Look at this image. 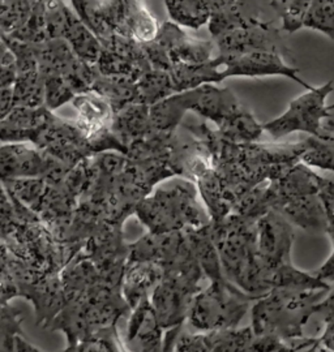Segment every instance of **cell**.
Segmentation results:
<instances>
[{
    "label": "cell",
    "mask_w": 334,
    "mask_h": 352,
    "mask_svg": "<svg viewBox=\"0 0 334 352\" xmlns=\"http://www.w3.org/2000/svg\"><path fill=\"white\" fill-rule=\"evenodd\" d=\"M62 38L83 62L92 65L97 63L102 45L98 38L74 14L71 8L67 14Z\"/></svg>",
    "instance_id": "24"
},
{
    "label": "cell",
    "mask_w": 334,
    "mask_h": 352,
    "mask_svg": "<svg viewBox=\"0 0 334 352\" xmlns=\"http://www.w3.org/2000/svg\"><path fill=\"white\" fill-rule=\"evenodd\" d=\"M277 352H281V351H277Z\"/></svg>",
    "instance_id": "48"
},
{
    "label": "cell",
    "mask_w": 334,
    "mask_h": 352,
    "mask_svg": "<svg viewBox=\"0 0 334 352\" xmlns=\"http://www.w3.org/2000/svg\"><path fill=\"white\" fill-rule=\"evenodd\" d=\"M328 107H329V113L334 115V104H331V106H328Z\"/></svg>",
    "instance_id": "47"
},
{
    "label": "cell",
    "mask_w": 334,
    "mask_h": 352,
    "mask_svg": "<svg viewBox=\"0 0 334 352\" xmlns=\"http://www.w3.org/2000/svg\"><path fill=\"white\" fill-rule=\"evenodd\" d=\"M258 299L260 298L248 295L225 278L198 291L187 320L200 331L238 327Z\"/></svg>",
    "instance_id": "7"
},
{
    "label": "cell",
    "mask_w": 334,
    "mask_h": 352,
    "mask_svg": "<svg viewBox=\"0 0 334 352\" xmlns=\"http://www.w3.org/2000/svg\"><path fill=\"white\" fill-rule=\"evenodd\" d=\"M74 96V90L62 77H43V106L50 111H56L63 104L71 103Z\"/></svg>",
    "instance_id": "39"
},
{
    "label": "cell",
    "mask_w": 334,
    "mask_h": 352,
    "mask_svg": "<svg viewBox=\"0 0 334 352\" xmlns=\"http://www.w3.org/2000/svg\"><path fill=\"white\" fill-rule=\"evenodd\" d=\"M322 346L334 352V321L325 324V330L322 337H319Z\"/></svg>",
    "instance_id": "44"
},
{
    "label": "cell",
    "mask_w": 334,
    "mask_h": 352,
    "mask_svg": "<svg viewBox=\"0 0 334 352\" xmlns=\"http://www.w3.org/2000/svg\"><path fill=\"white\" fill-rule=\"evenodd\" d=\"M256 222L249 217L230 214L221 222H211L209 227L225 277L248 295L261 298L267 291L258 264Z\"/></svg>",
    "instance_id": "3"
},
{
    "label": "cell",
    "mask_w": 334,
    "mask_h": 352,
    "mask_svg": "<svg viewBox=\"0 0 334 352\" xmlns=\"http://www.w3.org/2000/svg\"><path fill=\"white\" fill-rule=\"evenodd\" d=\"M23 336V316L11 304L0 315V352H16V338Z\"/></svg>",
    "instance_id": "37"
},
{
    "label": "cell",
    "mask_w": 334,
    "mask_h": 352,
    "mask_svg": "<svg viewBox=\"0 0 334 352\" xmlns=\"http://www.w3.org/2000/svg\"><path fill=\"white\" fill-rule=\"evenodd\" d=\"M36 146L68 167H74L93 157L89 141L74 120L64 119L55 113L39 136Z\"/></svg>",
    "instance_id": "13"
},
{
    "label": "cell",
    "mask_w": 334,
    "mask_h": 352,
    "mask_svg": "<svg viewBox=\"0 0 334 352\" xmlns=\"http://www.w3.org/2000/svg\"><path fill=\"white\" fill-rule=\"evenodd\" d=\"M16 77V64L13 54L0 37V90L11 88Z\"/></svg>",
    "instance_id": "40"
},
{
    "label": "cell",
    "mask_w": 334,
    "mask_h": 352,
    "mask_svg": "<svg viewBox=\"0 0 334 352\" xmlns=\"http://www.w3.org/2000/svg\"><path fill=\"white\" fill-rule=\"evenodd\" d=\"M214 46L220 56H236L255 51H271L284 55L290 60V51L286 49L278 29L271 23H259L231 29L214 38Z\"/></svg>",
    "instance_id": "14"
},
{
    "label": "cell",
    "mask_w": 334,
    "mask_h": 352,
    "mask_svg": "<svg viewBox=\"0 0 334 352\" xmlns=\"http://www.w3.org/2000/svg\"><path fill=\"white\" fill-rule=\"evenodd\" d=\"M62 352H125L118 327L101 330L87 340L67 344Z\"/></svg>",
    "instance_id": "32"
},
{
    "label": "cell",
    "mask_w": 334,
    "mask_h": 352,
    "mask_svg": "<svg viewBox=\"0 0 334 352\" xmlns=\"http://www.w3.org/2000/svg\"><path fill=\"white\" fill-rule=\"evenodd\" d=\"M61 278L62 309L46 330L62 331L67 344L118 327L119 320L131 312L122 285L103 277L83 250L63 269Z\"/></svg>",
    "instance_id": "1"
},
{
    "label": "cell",
    "mask_w": 334,
    "mask_h": 352,
    "mask_svg": "<svg viewBox=\"0 0 334 352\" xmlns=\"http://www.w3.org/2000/svg\"><path fill=\"white\" fill-rule=\"evenodd\" d=\"M211 11L209 33L214 39L223 33L261 21L259 0H204Z\"/></svg>",
    "instance_id": "20"
},
{
    "label": "cell",
    "mask_w": 334,
    "mask_h": 352,
    "mask_svg": "<svg viewBox=\"0 0 334 352\" xmlns=\"http://www.w3.org/2000/svg\"><path fill=\"white\" fill-rule=\"evenodd\" d=\"M165 7L171 23L189 30L207 25L211 11L204 0H165Z\"/></svg>",
    "instance_id": "27"
},
{
    "label": "cell",
    "mask_w": 334,
    "mask_h": 352,
    "mask_svg": "<svg viewBox=\"0 0 334 352\" xmlns=\"http://www.w3.org/2000/svg\"><path fill=\"white\" fill-rule=\"evenodd\" d=\"M92 90L106 98L115 113L131 103H137L136 82L131 80L106 77L97 71Z\"/></svg>",
    "instance_id": "28"
},
{
    "label": "cell",
    "mask_w": 334,
    "mask_h": 352,
    "mask_svg": "<svg viewBox=\"0 0 334 352\" xmlns=\"http://www.w3.org/2000/svg\"><path fill=\"white\" fill-rule=\"evenodd\" d=\"M315 315L319 316L324 325L334 321V287H331L328 295L322 299V302L317 304L315 309Z\"/></svg>",
    "instance_id": "41"
},
{
    "label": "cell",
    "mask_w": 334,
    "mask_h": 352,
    "mask_svg": "<svg viewBox=\"0 0 334 352\" xmlns=\"http://www.w3.org/2000/svg\"><path fill=\"white\" fill-rule=\"evenodd\" d=\"M25 205L19 201L0 180V240L6 239L11 235L13 228L19 223Z\"/></svg>",
    "instance_id": "36"
},
{
    "label": "cell",
    "mask_w": 334,
    "mask_h": 352,
    "mask_svg": "<svg viewBox=\"0 0 334 352\" xmlns=\"http://www.w3.org/2000/svg\"><path fill=\"white\" fill-rule=\"evenodd\" d=\"M182 327L183 325H179V327H170L166 330L163 336V352H175V344L179 334L182 333Z\"/></svg>",
    "instance_id": "42"
},
{
    "label": "cell",
    "mask_w": 334,
    "mask_h": 352,
    "mask_svg": "<svg viewBox=\"0 0 334 352\" xmlns=\"http://www.w3.org/2000/svg\"><path fill=\"white\" fill-rule=\"evenodd\" d=\"M71 104L77 113L76 119H74V123L87 138L89 145L93 140L110 129L115 111L109 101L98 93L89 90L77 94L71 101Z\"/></svg>",
    "instance_id": "21"
},
{
    "label": "cell",
    "mask_w": 334,
    "mask_h": 352,
    "mask_svg": "<svg viewBox=\"0 0 334 352\" xmlns=\"http://www.w3.org/2000/svg\"><path fill=\"white\" fill-rule=\"evenodd\" d=\"M137 103L153 106L175 94L169 72L150 69L138 78Z\"/></svg>",
    "instance_id": "29"
},
{
    "label": "cell",
    "mask_w": 334,
    "mask_h": 352,
    "mask_svg": "<svg viewBox=\"0 0 334 352\" xmlns=\"http://www.w3.org/2000/svg\"><path fill=\"white\" fill-rule=\"evenodd\" d=\"M303 28L316 30L334 41V0H311Z\"/></svg>",
    "instance_id": "35"
},
{
    "label": "cell",
    "mask_w": 334,
    "mask_h": 352,
    "mask_svg": "<svg viewBox=\"0 0 334 352\" xmlns=\"http://www.w3.org/2000/svg\"><path fill=\"white\" fill-rule=\"evenodd\" d=\"M218 64L223 80L229 77H269L282 76L287 77L303 88H313L299 76V68L287 63L284 55L271 51H255L236 56H214Z\"/></svg>",
    "instance_id": "11"
},
{
    "label": "cell",
    "mask_w": 334,
    "mask_h": 352,
    "mask_svg": "<svg viewBox=\"0 0 334 352\" xmlns=\"http://www.w3.org/2000/svg\"><path fill=\"white\" fill-rule=\"evenodd\" d=\"M300 162L309 167H319L322 170H329L334 173V140L310 136Z\"/></svg>",
    "instance_id": "34"
},
{
    "label": "cell",
    "mask_w": 334,
    "mask_h": 352,
    "mask_svg": "<svg viewBox=\"0 0 334 352\" xmlns=\"http://www.w3.org/2000/svg\"><path fill=\"white\" fill-rule=\"evenodd\" d=\"M110 131L119 142L122 154L127 155V151L135 142L154 131L149 119V106L131 103L116 111L112 118Z\"/></svg>",
    "instance_id": "22"
},
{
    "label": "cell",
    "mask_w": 334,
    "mask_h": 352,
    "mask_svg": "<svg viewBox=\"0 0 334 352\" xmlns=\"http://www.w3.org/2000/svg\"><path fill=\"white\" fill-rule=\"evenodd\" d=\"M317 195L326 214V221H328L326 234L333 239L334 243V179L320 176V186H319ZM313 276L325 282L328 280L334 282V250L332 256L317 272L313 273Z\"/></svg>",
    "instance_id": "30"
},
{
    "label": "cell",
    "mask_w": 334,
    "mask_h": 352,
    "mask_svg": "<svg viewBox=\"0 0 334 352\" xmlns=\"http://www.w3.org/2000/svg\"><path fill=\"white\" fill-rule=\"evenodd\" d=\"M175 97L186 113L195 111L213 122L217 128L242 106L231 90L217 88L214 84H204L192 90L175 93Z\"/></svg>",
    "instance_id": "17"
},
{
    "label": "cell",
    "mask_w": 334,
    "mask_h": 352,
    "mask_svg": "<svg viewBox=\"0 0 334 352\" xmlns=\"http://www.w3.org/2000/svg\"><path fill=\"white\" fill-rule=\"evenodd\" d=\"M135 215L150 234L185 231L211 223L209 214L198 201V188L189 180L156 189L138 202Z\"/></svg>",
    "instance_id": "6"
},
{
    "label": "cell",
    "mask_w": 334,
    "mask_h": 352,
    "mask_svg": "<svg viewBox=\"0 0 334 352\" xmlns=\"http://www.w3.org/2000/svg\"><path fill=\"white\" fill-rule=\"evenodd\" d=\"M258 264L261 283L267 292L274 287L329 289L331 285L313 274L298 270L291 261L295 238L294 226L275 212H268L256 222Z\"/></svg>",
    "instance_id": "2"
},
{
    "label": "cell",
    "mask_w": 334,
    "mask_h": 352,
    "mask_svg": "<svg viewBox=\"0 0 334 352\" xmlns=\"http://www.w3.org/2000/svg\"><path fill=\"white\" fill-rule=\"evenodd\" d=\"M105 23L115 34L131 38L140 45L156 39L160 23L147 7L145 0H99Z\"/></svg>",
    "instance_id": "10"
},
{
    "label": "cell",
    "mask_w": 334,
    "mask_h": 352,
    "mask_svg": "<svg viewBox=\"0 0 334 352\" xmlns=\"http://www.w3.org/2000/svg\"><path fill=\"white\" fill-rule=\"evenodd\" d=\"M25 267L13 256L6 243L0 240V289L12 299L21 298L20 285L25 276Z\"/></svg>",
    "instance_id": "31"
},
{
    "label": "cell",
    "mask_w": 334,
    "mask_h": 352,
    "mask_svg": "<svg viewBox=\"0 0 334 352\" xmlns=\"http://www.w3.org/2000/svg\"><path fill=\"white\" fill-rule=\"evenodd\" d=\"M162 267L154 261L127 260L122 278V294L134 309L144 298H149L161 282Z\"/></svg>",
    "instance_id": "23"
},
{
    "label": "cell",
    "mask_w": 334,
    "mask_h": 352,
    "mask_svg": "<svg viewBox=\"0 0 334 352\" xmlns=\"http://www.w3.org/2000/svg\"><path fill=\"white\" fill-rule=\"evenodd\" d=\"M52 113L54 111H50L45 106H13L10 113L0 119V142H26L36 145Z\"/></svg>",
    "instance_id": "19"
},
{
    "label": "cell",
    "mask_w": 334,
    "mask_h": 352,
    "mask_svg": "<svg viewBox=\"0 0 334 352\" xmlns=\"http://www.w3.org/2000/svg\"><path fill=\"white\" fill-rule=\"evenodd\" d=\"M11 88L0 90V119L4 118L12 109V89Z\"/></svg>",
    "instance_id": "43"
},
{
    "label": "cell",
    "mask_w": 334,
    "mask_h": 352,
    "mask_svg": "<svg viewBox=\"0 0 334 352\" xmlns=\"http://www.w3.org/2000/svg\"><path fill=\"white\" fill-rule=\"evenodd\" d=\"M16 352H43L37 349L36 346H33L32 343H29L25 340L23 336H19L16 338Z\"/></svg>",
    "instance_id": "45"
},
{
    "label": "cell",
    "mask_w": 334,
    "mask_h": 352,
    "mask_svg": "<svg viewBox=\"0 0 334 352\" xmlns=\"http://www.w3.org/2000/svg\"><path fill=\"white\" fill-rule=\"evenodd\" d=\"M329 289L274 287L252 305V330L256 336L286 343L302 338L303 327L315 315Z\"/></svg>",
    "instance_id": "4"
},
{
    "label": "cell",
    "mask_w": 334,
    "mask_h": 352,
    "mask_svg": "<svg viewBox=\"0 0 334 352\" xmlns=\"http://www.w3.org/2000/svg\"><path fill=\"white\" fill-rule=\"evenodd\" d=\"M62 164L33 144L8 142L0 145L1 182L45 177Z\"/></svg>",
    "instance_id": "15"
},
{
    "label": "cell",
    "mask_w": 334,
    "mask_h": 352,
    "mask_svg": "<svg viewBox=\"0 0 334 352\" xmlns=\"http://www.w3.org/2000/svg\"><path fill=\"white\" fill-rule=\"evenodd\" d=\"M317 352H332L331 350H328L326 347H324L322 344V342H320V346H319V349H317Z\"/></svg>",
    "instance_id": "46"
},
{
    "label": "cell",
    "mask_w": 334,
    "mask_h": 352,
    "mask_svg": "<svg viewBox=\"0 0 334 352\" xmlns=\"http://www.w3.org/2000/svg\"><path fill=\"white\" fill-rule=\"evenodd\" d=\"M311 0H271V7L282 23V30L293 34L302 29Z\"/></svg>",
    "instance_id": "33"
},
{
    "label": "cell",
    "mask_w": 334,
    "mask_h": 352,
    "mask_svg": "<svg viewBox=\"0 0 334 352\" xmlns=\"http://www.w3.org/2000/svg\"><path fill=\"white\" fill-rule=\"evenodd\" d=\"M152 42L165 55L170 68L176 64L208 63L214 59V42L194 37L171 21L162 24L157 37Z\"/></svg>",
    "instance_id": "16"
},
{
    "label": "cell",
    "mask_w": 334,
    "mask_h": 352,
    "mask_svg": "<svg viewBox=\"0 0 334 352\" xmlns=\"http://www.w3.org/2000/svg\"><path fill=\"white\" fill-rule=\"evenodd\" d=\"M333 89V81H329L322 87L307 90L289 103L285 113L262 124L264 132L269 133L274 140L297 132L322 139V123L331 116L326 98Z\"/></svg>",
    "instance_id": "8"
},
{
    "label": "cell",
    "mask_w": 334,
    "mask_h": 352,
    "mask_svg": "<svg viewBox=\"0 0 334 352\" xmlns=\"http://www.w3.org/2000/svg\"><path fill=\"white\" fill-rule=\"evenodd\" d=\"M25 0H0V34L12 36L28 19Z\"/></svg>",
    "instance_id": "38"
},
{
    "label": "cell",
    "mask_w": 334,
    "mask_h": 352,
    "mask_svg": "<svg viewBox=\"0 0 334 352\" xmlns=\"http://www.w3.org/2000/svg\"><path fill=\"white\" fill-rule=\"evenodd\" d=\"M160 266L161 282L149 299L158 324L166 331L170 327L183 325L194 298L201 289L200 282L205 277L189 241L182 251Z\"/></svg>",
    "instance_id": "5"
},
{
    "label": "cell",
    "mask_w": 334,
    "mask_h": 352,
    "mask_svg": "<svg viewBox=\"0 0 334 352\" xmlns=\"http://www.w3.org/2000/svg\"><path fill=\"white\" fill-rule=\"evenodd\" d=\"M101 45L102 51L94 64L99 75L137 82L141 76L152 69L143 45L131 38L112 34Z\"/></svg>",
    "instance_id": "12"
},
{
    "label": "cell",
    "mask_w": 334,
    "mask_h": 352,
    "mask_svg": "<svg viewBox=\"0 0 334 352\" xmlns=\"http://www.w3.org/2000/svg\"><path fill=\"white\" fill-rule=\"evenodd\" d=\"M169 75L175 93L192 90L204 84H220L223 81L216 59L202 64H176L170 68Z\"/></svg>",
    "instance_id": "25"
},
{
    "label": "cell",
    "mask_w": 334,
    "mask_h": 352,
    "mask_svg": "<svg viewBox=\"0 0 334 352\" xmlns=\"http://www.w3.org/2000/svg\"><path fill=\"white\" fill-rule=\"evenodd\" d=\"M217 132L226 141L234 144H252L260 139L264 129L252 113L240 106L222 126L217 128Z\"/></svg>",
    "instance_id": "26"
},
{
    "label": "cell",
    "mask_w": 334,
    "mask_h": 352,
    "mask_svg": "<svg viewBox=\"0 0 334 352\" xmlns=\"http://www.w3.org/2000/svg\"><path fill=\"white\" fill-rule=\"evenodd\" d=\"M129 314L124 338L121 336L125 352H163L165 330L156 318L150 299L144 298Z\"/></svg>",
    "instance_id": "18"
},
{
    "label": "cell",
    "mask_w": 334,
    "mask_h": 352,
    "mask_svg": "<svg viewBox=\"0 0 334 352\" xmlns=\"http://www.w3.org/2000/svg\"><path fill=\"white\" fill-rule=\"evenodd\" d=\"M282 343L256 336L252 327L216 329L198 334L180 333L175 352H277Z\"/></svg>",
    "instance_id": "9"
}]
</instances>
